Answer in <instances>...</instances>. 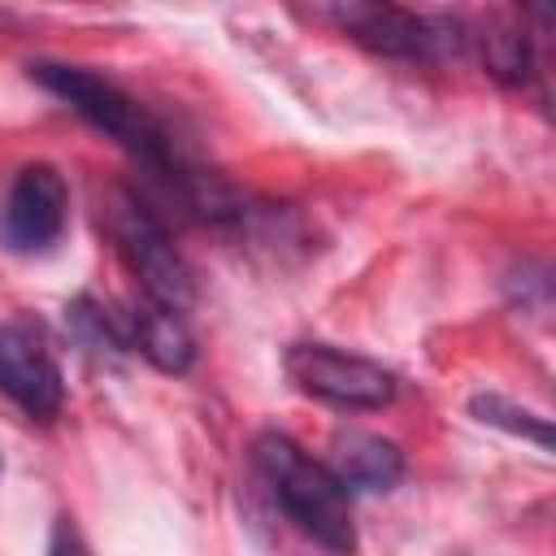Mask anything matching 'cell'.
<instances>
[{
	"label": "cell",
	"instance_id": "obj_1",
	"mask_svg": "<svg viewBox=\"0 0 556 556\" xmlns=\"http://www.w3.org/2000/svg\"><path fill=\"white\" fill-rule=\"evenodd\" d=\"M30 78L52 91L56 100H65L83 122H91L100 135H109L122 152H130L143 169H152L161 182L174 187V195L195 208L208 222H239L248 208L243 200L204 165L191 161V152L169 135V126L161 117H152L130 91H122L117 83L100 78L87 65H65V61H35Z\"/></svg>",
	"mask_w": 556,
	"mask_h": 556
},
{
	"label": "cell",
	"instance_id": "obj_2",
	"mask_svg": "<svg viewBox=\"0 0 556 556\" xmlns=\"http://www.w3.org/2000/svg\"><path fill=\"white\" fill-rule=\"evenodd\" d=\"M256 469L274 495V504L321 547L352 552L356 547V521H352V491L334 478L330 465L313 460L295 439L265 430L252 443Z\"/></svg>",
	"mask_w": 556,
	"mask_h": 556
},
{
	"label": "cell",
	"instance_id": "obj_3",
	"mask_svg": "<svg viewBox=\"0 0 556 556\" xmlns=\"http://www.w3.org/2000/svg\"><path fill=\"white\" fill-rule=\"evenodd\" d=\"M348 39L395 61H443L469 43V30L447 17H426L400 4H330L321 9Z\"/></svg>",
	"mask_w": 556,
	"mask_h": 556
},
{
	"label": "cell",
	"instance_id": "obj_4",
	"mask_svg": "<svg viewBox=\"0 0 556 556\" xmlns=\"http://www.w3.org/2000/svg\"><path fill=\"white\" fill-rule=\"evenodd\" d=\"M282 369L295 391L330 404V408H387L400 391L395 374L361 352H343L334 343H291Z\"/></svg>",
	"mask_w": 556,
	"mask_h": 556
},
{
	"label": "cell",
	"instance_id": "obj_5",
	"mask_svg": "<svg viewBox=\"0 0 556 556\" xmlns=\"http://www.w3.org/2000/svg\"><path fill=\"white\" fill-rule=\"evenodd\" d=\"M109 230H113L126 265L143 282V300H152L161 308H174V313H187L191 295H195V282H191V269H187L182 252L165 235V226L139 200L117 195V204L109 213Z\"/></svg>",
	"mask_w": 556,
	"mask_h": 556
},
{
	"label": "cell",
	"instance_id": "obj_6",
	"mask_svg": "<svg viewBox=\"0 0 556 556\" xmlns=\"http://www.w3.org/2000/svg\"><path fill=\"white\" fill-rule=\"evenodd\" d=\"M70 222V187L61 169L35 161L22 165L0 191V243L17 256L48 252Z\"/></svg>",
	"mask_w": 556,
	"mask_h": 556
},
{
	"label": "cell",
	"instance_id": "obj_7",
	"mask_svg": "<svg viewBox=\"0 0 556 556\" xmlns=\"http://www.w3.org/2000/svg\"><path fill=\"white\" fill-rule=\"evenodd\" d=\"M0 391L26 417H56L65 404V374L48 330L35 317L0 321Z\"/></svg>",
	"mask_w": 556,
	"mask_h": 556
},
{
	"label": "cell",
	"instance_id": "obj_8",
	"mask_svg": "<svg viewBox=\"0 0 556 556\" xmlns=\"http://www.w3.org/2000/svg\"><path fill=\"white\" fill-rule=\"evenodd\" d=\"M122 317H126V348H130V352L148 356V361H152L156 369H165V374L191 369V361H195V339H191L182 313L143 300V304H135L130 313H122Z\"/></svg>",
	"mask_w": 556,
	"mask_h": 556
},
{
	"label": "cell",
	"instance_id": "obj_9",
	"mask_svg": "<svg viewBox=\"0 0 556 556\" xmlns=\"http://www.w3.org/2000/svg\"><path fill=\"white\" fill-rule=\"evenodd\" d=\"M330 469L348 491H391L404 478V456L382 434L343 430L330 443Z\"/></svg>",
	"mask_w": 556,
	"mask_h": 556
},
{
	"label": "cell",
	"instance_id": "obj_10",
	"mask_svg": "<svg viewBox=\"0 0 556 556\" xmlns=\"http://www.w3.org/2000/svg\"><path fill=\"white\" fill-rule=\"evenodd\" d=\"M469 413L478 417V421H486V426H500V430H508V434H517V439H530L539 452H547L552 447V430H547V417H539V413H530V408H517L513 400H504V395H473L469 400Z\"/></svg>",
	"mask_w": 556,
	"mask_h": 556
},
{
	"label": "cell",
	"instance_id": "obj_11",
	"mask_svg": "<svg viewBox=\"0 0 556 556\" xmlns=\"http://www.w3.org/2000/svg\"><path fill=\"white\" fill-rule=\"evenodd\" d=\"M48 556H91V547L83 543V534L74 530L70 517H61L52 526V539H48Z\"/></svg>",
	"mask_w": 556,
	"mask_h": 556
}]
</instances>
